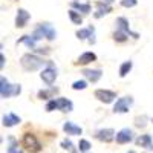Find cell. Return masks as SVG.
I'll return each mask as SVG.
<instances>
[{
  "mask_svg": "<svg viewBox=\"0 0 153 153\" xmlns=\"http://www.w3.org/2000/svg\"><path fill=\"white\" fill-rule=\"evenodd\" d=\"M129 153H135V152H129Z\"/></svg>",
  "mask_w": 153,
  "mask_h": 153,
  "instance_id": "d590c367",
  "label": "cell"
},
{
  "mask_svg": "<svg viewBox=\"0 0 153 153\" xmlns=\"http://www.w3.org/2000/svg\"><path fill=\"white\" fill-rule=\"evenodd\" d=\"M144 120H146L144 117H143V118H136V126H138V127H144V126H146Z\"/></svg>",
  "mask_w": 153,
  "mask_h": 153,
  "instance_id": "d6a6232c",
  "label": "cell"
},
{
  "mask_svg": "<svg viewBox=\"0 0 153 153\" xmlns=\"http://www.w3.org/2000/svg\"><path fill=\"white\" fill-rule=\"evenodd\" d=\"M136 144L139 147H144L146 150H153V141H152V136L150 135H141V136H138L136 138Z\"/></svg>",
  "mask_w": 153,
  "mask_h": 153,
  "instance_id": "4fadbf2b",
  "label": "cell"
},
{
  "mask_svg": "<svg viewBox=\"0 0 153 153\" xmlns=\"http://www.w3.org/2000/svg\"><path fill=\"white\" fill-rule=\"evenodd\" d=\"M132 66H133V63L130 60L129 61H124L123 65L120 66V76H121V78H124V76L132 71Z\"/></svg>",
  "mask_w": 153,
  "mask_h": 153,
  "instance_id": "ffe728a7",
  "label": "cell"
},
{
  "mask_svg": "<svg viewBox=\"0 0 153 153\" xmlns=\"http://www.w3.org/2000/svg\"><path fill=\"white\" fill-rule=\"evenodd\" d=\"M35 42H37V40H35L32 35H23L20 40H19V43H25L29 49H35Z\"/></svg>",
  "mask_w": 153,
  "mask_h": 153,
  "instance_id": "44dd1931",
  "label": "cell"
},
{
  "mask_svg": "<svg viewBox=\"0 0 153 153\" xmlns=\"http://www.w3.org/2000/svg\"><path fill=\"white\" fill-rule=\"evenodd\" d=\"M94 95L98 101H101V103H104V104L112 103V101L117 98V94L113 91H107V89H98V91H95Z\"/></svg>",
  "mask_w": 153,
  "mask_h": 153,
  "instance_id": "52a82bcc",
  "label": "cell"
},
{
  "mask_svg": "<svg viewBox=\"0 0 153 153\" xmlns=\"http://www.w3.org/2000/svg\"><path fill=\"white\" fill-rule=\"evenodd\" d=\"M58 92V89H51V91H40L38 92V98L40 100H49L51 97H52L54 94H57ZM51 101V100H49Z\"/></svg>",
  "mask_w": 153,
  "mask_h": 153,
  "instance_id": "d4e9b609",
  "label": "cell"
},
{
  "mask_svg": "<svg viewBox=\"0 0 153 153\" xmlns=\"http://www.w3.org/2000/svg\"><path fill=\"white\" fill-rule=\"evenodd\" d=\"M8 153H25L20 147H19V144H17V141L14 138H9V147H8Z\"/></svg>",
  "mask_w": 153,
  "mask_h": 153,
  "instance_id": "603a6c76",
  "label": "cell"
},
{
  "mask_svg": "<svg viewBox=\"0 0 153 153\" xmlns=\"http://www.w3.org/2000/svg\"><path fill=\"white\" fill-rule=\"evenodd\" d=\"M117 28H118V31H123V32H126L127 35H132L133 38H138V37H139V34L130 31L129 20H127L126 17H118V19H117Z\"/></svg>",
  "mask_w": 153,
  "mask_h": 153,
  "instance_id": "30bf717a",
  "label": "cell"
},
{
  "mask_svg": "<svg viewBox=\"0 0 153 153\" xmlns=\"http://www.w3.org/2000/svg\"><path fill=\"white\" fill-rule=\"evenodd\" d=\"M29 12L26 9H19L17 11V16H16V26L17 28H25L26 26V23L29 20Z\"/></svg>",
  "mask_w": 153,
  "mask_h": 153,
  "instance_id": "7c38bea8",
  "label": "cell"
},
{
  "mask_svg": "<svg viewBox=\"0 0 153 153\" xmlns=\"http://www.w3.org/2000/svg\"><path fill=\"white\" fill-rule=\"evenodd\" d=\"M35 51H37L38 54H49V52H51V49H49V48H37Z\"/></svg>",
  "mask_w": 153,
  "mask_h": 153,
  "instance_id": "1f68e13d",
  "label": "cell"
},
{
  "mask_svg": "<svg viewBox=\"0 0 153 153\" xmlns=\"http://www.w3.org/2000/svg\"><path fill=\"white\" fill-rule=\"evenodd\" d=\"M69 19L72 20L74 25H81L83 23V17L80 16V12H76L75 9H71L69 11Z\"/></svg>",
  "mask_w": 153,
  "mask_h": 153,
  "instance_id": "cb8c5ba5",
  "label": "cell"
},
{
  "mask_svg": "<svg viewBox=\"0 0 153 153\" xmlns=\"http://www.w3.org/2000/svg\"><path fill=\"white\" fill-rule=\"evenodd\" d=\"M49 63H51V61H45L42 57H38V55H35V54H25V55H22V58H20L22 68H23L25 71H29V72L40 69V68L45 66V65L49 66Z\"/></svg>",
  "mask_w": 153,
  "mask_h": 153,
  "instance_id": "6da1fadb",
  "label": "cell"
},
{
  "mask_svg": "<svg viewBox=\"0 0 153 153\" xmlns=\"http://www.w3.org/2000/svg\"><path fill=\"white\" fill-rule=\"evenodd\" d=\"M113 38H115L117 42H126V40H127V34L123 32V31H117V32L113 34Z\"/></svg>",
  "mask_w": 153,
  "mask_h": 153,
  "instance_id": "83f0119b",
  "label": "cell"
},
{
  "mask_svg": "<svg viewBox=\"0 0 153 153\" xmlns=\"http://www.w3.org/2000/svg\"><path fill=\"white\" fill-rule=\"evenodd\" d=\"M40 76H42V80H43L48 86H52V84H54V81H55V78H57V69L54 68V63H52V61L49 63V66H48L46 69H43V72L40 74Z\"/></svg>",
  "mask_w": 153,
  "mask_h": 153,
  "instance_id": "8992f818",
  "label": "cell"
},
{
  "mask_svg": "<svg viewBox=\"0 0 153 153\" xmlns=\"http://www.w3.org/2000/svg\"><path fill=\"white\" fill-rule=\"evenodd\" d=\"M86 87H87V83H86L84 80L74 81V84H72V89H74V91H83V89H86Z\"/></svg>",
  "mask_w": 153,
  "mask_h": 153,
  "instance_id": "4316f807",
  "label": "cell"
},
{
  "mask_svg": "<svg viewBox=\"0 0 153 153\" xmlns=\"http://www.w3.org/2000/svg\"><path fill=\"white\" fill-rule=\"evenodd\" d=\"M55 109H57V101H55V98H54V100H51V101H48L46 110H48V112H52V110H55Z\"/></svg>",
  "mask_w": 153,
  "mask_h": 153,
  "instance_id": "4dcf8cb0",
  "label": "cell"
},
{
  "mask_svg": "<svg viewBox=\"0 0 153 153\" xmlns=\"http://www.w3.org/2000/svg\"><path fill=\"white\" fill-rule=\"evenodd\" d=\"M32 37L35 40H42V38H48V40H55L57 38V31L52 28V25L49 23H40L38 26L34 29Z\"/></svg>",
  "mask_w": 153,
  "mask_h": 153,
  "instance_id": "7a4b0ae2",
  "label": "cell"
},
{
  "mask_svg": "<svg viewBox=\"0 0 153 153\" xmlns=\"http://www.w3.org/2000/svg\"><path fill=\"white\" fill-rule=\"evenodd\" d=\"M132 104H133L132 97H123V98L117 100V103H115V106H113V112L115 113H126V112H129Z\"/></svg>",
  "mask_w": 153,
  "mask_h": 153,
  "instance_id": "5b68a950",
  "label": "cell"
},
{
  "mask_svg": "<svg viewBox=\"0 0 153 153\" xmlns=\"http://www.w3.org/2000/svg\"><path fill=\"white\" fill-rule=\"evenodd\" d=\"M20 92H22V86L20 84H9V81L5 78V76H2V80H0V95H2L3 100L16 97Z\"/></svg>",
  "mask_w": 153,
  "mask_h": 153,
  "instance_id": "3957f363",
  "label": "cell"
},
{
  "mask_svg": "<svg viewBox=\"0 0 153 153\" xmlns=\"http://www.w3.org/2000/svg\"><path fill=\"white\" fill-rule=\"evenodd\" d=\"M72 8L78 9L83 14H89L91 12V3H78V2H72Z\"/></svg>",
  "mask_w": 153,
  "mask_h": 153,
  "instance_id": "7402d4cb",
  "label": "cell"
},
{
  "mask_svg": "<svg viewBox=\"0 0 153 153\" xmlns=\"http://www.w3.org/2000/svg\"><path fill=\"white\" fill-rule=\"evenodd\" d=\"M104 2H106V3L109 5V3H112V2H113V0H104Z\"/></svg>",
  "mask_w": 153,
  "mask_h": 153,
  "instance_id": "e575fe53",
  "label": "cell"
},
{
  "mask_svg": "<svg viewBox=\"0 0 153 153\" xmlns=\"http://www.w3.org/2000/svg\"><path fill=\"white\" fill-rule=\"evenodd\" d=\"M152 123H153V120H152Z\"/></svg>",
  "mask_w": 153,
  "mask_h": 153,
  "instance_id": "8d00e7d4",
  "label": "cell"
},
{
  "mask_svg": "<svg viewBox=\"0 0 153 153\" xmlns=\"http://www.w3.org/2000/svg\"><path fill=\"white\" fill-rule=\"evenodd\" d=\"M57 110H61V112H72L74 109V104L72 101L68 100V98H57Z\"/></svg>",
  "mask_w": 153,
  "mask_h": 153,
  "instance_id": "9a60e30c",
  "label": "cell"
},
{
  "mask_svg": "<svg viewBox=\"0 0 153 153\" xmlns=\"http://www.w3.org/2000/svg\"><path fill=\"white\" fill-rule=\"evenodd\" d=\"M20 121H22L20 117H17L14 112H9V113H6L5 117H3V126L5 127H12V126L19 124Z\"/></svg>",
  "mask_w": 153,
  "mask_h": 153,
  "instance_id": "e0dca14e",
  "label": "cell"
},
{
  "mask_svg": "<svg viewBox=\"0 0 153 153\" xmlns=\"http://www.w3.org/2000/svg\"><path fill=\"white\" fill-rule=\"evenodd\" d=\"M136 3H138V0H121V5L124 8H133L136 6Z\"/></svg>",
  "mask_w": 153,
  "mask_h": 153,
  "instance_id": "f1b7e54d",
  "label": "cell"
},
{
  "mask_svg": "<svg viewBox=\"0 0 153 153\" xmlns=\"http://www.w3.org/2000/svg\"><path fill=\"white\" fill-rule=\"evenodd\" d=\"M63 130H65L68 135H81L83 133V129L80 126H76L71 121H66L65 124H63Z\"/></svg>",
  "mask_w": 153,
  "mask_h": 153,
  "instance_id": "2e32d148",
  "label": "cell"
},
{
  "mask_svg": "<svg viewBox=\"0 0 153 153\" xmlns=\"http://www.w3.org/2000/svg\"><path fill=\"white\" fill-rule=\"evenodd\" d=\"M0 60H2V61H0V68L3 69V66H5V55H3V54L0 55Z\"/></svg>",
  "mask_w": 153,
  "mask_h": 153,
  "instance_id": "836d02e7",
  "label": "cell"
},
{
  "mask_svg": "<svg viewBox=\"0 0 153 153\" xmlns=\"http://www.w3.org/2000/svg\"><path fill=\"white\" fill-rule=\"evenodd\" d=\"M112 11V8L109 6V5H104V3H98V9H97V12H95V19H100V17H103V16H106V14H109V12Z\"/></svg>",
  "mask_w": 153,
  "mask_h": 153,
  "instance_id": "d6986e66",
  "label": "cell"
},
{
  "mask_svg": "<svg viewBox=\"0 0 153 153\" xmlns=\"http://www.w3.org/2000/svg\"><path fill=\"white\" fill-rule=\"evenodd\" d=\"M22 146L25 147V150L29 152V153H38V152L42 150V144L38 143V139L32 133H25L23 135Z\"/></svg>",
  "mask_w": 153,
  "mask_h": 153,
  "instance_id": "277c9868",
  "label": "cell"
},
{
  "mask_svg": "<svg viewBox=\"0 0 153 153\" xmlns=\"http://www.w3.org/2000/svg\"><path fill=\"white\" fill-rule=\"evenodd\" d=\"M83 75L86 76L89 81L97 83L101 78V75H103V71H101V69H84L83 71Z\"/></svg>",
  "mask_w": 153,
  "mask_h": 153,
  "instance_id": "5bb4252c",
  "label": "cell"
},
{
  "mask_svg": "<svg viewBox=\"0 0 153 153\" xmlns=\"http://www.w3.org/2000/svg\"><path fill=\"white\" fill-rule=\"evenodd\" d=\"M115 139H117L118 144H127V143H130V141H133V130L129 129V127H124V129H121L117 133Z\"/></svg>",
  "mask_w": 153,
  "mask_h": 153,
  "instance_id": "ba28073f",
  "label": "cell"
},
{
  "mask_svg": "<svg viewBox=\"0 0 153 153\" xmlns=\"http://www.w3.org/2000/svg\"><path fill=\"white\" fill-rule=\"evenodd\" d=\"M76 37H78L80 40H86V38H87L91 45H94L97 42L95 40V29L92 26H89L86 29H78V31H76Z\"/></svg>",
  "mask_w": 153,
  "mask_h": 153,
  "instance_id": "9c48e42d",
  "label": "cell"
},
{
  "mask_svg": "<svg viewBox=\"0 0 153 153\" xmlns=\"http://www.w3.org/2000/svg\"><path fill=\"white\" fill-rule=\"evenodd\" d=\"M95 60H97V55L94 52H84V54L80 55V58H78L76 63H78V65H89V63H92Z\"/></svg>",
  "mask_w": 153,
  "mask_h": 153,
  "instance_id": "ac0fdd59",
  "label": "cell"
},
{
  "mask_svg": "<svg viewBox=\"0 0 153 153\" xmlns=\"http://www.w3.org/2000/svg\"><path fill=\"white\" fill-rule=\"evenodd\" d=\"M91 143L87 141V139H80V144H78V149H80V152H83V153H87L89 150H91Z\"/></svg>",
  "mask_w": 153,
  "mask_h": 153,
  "instance_id": "484cf974",
  "label": "cell"
},
{
  "mask_svg": "<svg viewBox=\"0 0 153 153\" xmlns=\"http://www.w3.org/2000/svg\"><path fill=\"white\" fill-rule=\"evenodd\" d=\"M61 147L63 149H66V150H71V152H74V144H72V141H71V139H65V141H63L61 143Z\"/></svg>",
  "mask_w": 153,
  "mask_h": 153,
  "instance_id": "f546056e",
  "label": "cell"
},
{
  "mask_svg": "<svg viewBox=\"0 0 153 153\" xmlns=\"http://www.w3.org/2000/svg\"><path fill=\"white\" fill-rule=\"evenodd\" d=\"M95 136H97V139H100L103 143H110L112 139H115L117 135H115L113 129H100V130H97Z\"/></svg>",
  "mask_w": 153,
  "mask_h": 153,
  "instance_id": "8fae6325",
  "label": "cell"
}]
</instances>
